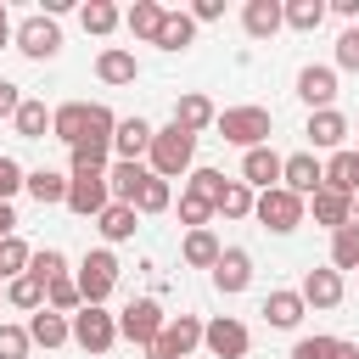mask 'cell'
I'll return each mask as SVG.
<instances>
[{"label":"cell","instance_id":"8fae6325","mask_svg":"<svg viewBox=\"0 0 359 359\" xmlns=\"http://www.w3.org/2000/svg\"><path fill=\"white\" fill-rule=\"evenodd\" d=\"M107 202H112L107 174H67V202H62V208H73L79 219H101Z\"/></svg>","mask_w":359,"mask_h":359},{"label":"cell","instance_id":"484cf974","mask_svg":"<svg viewBox=\"0 0 359 359\" xmlns=\"http://www.w3.org/2000/svg\"><path fill=\"white\" fill-rule=\"evenodd\" d=\"M163 11H168V6H157V0H135V6L123 11V28H129L135 39H146V45H151V39H157V28H163Z\"/></svg>","mask_w":359,"mask_h":359},{"label":"cell","instance_id":"e0dca14e","mask_svg":"<svg viewBox=\"0 0 359 359\" xmlns=\"http://www.w3.org/2000/svg\"><path fill=\"white\" fill-rule=\"evenodd\" d=\"M146 146H151V123H146V118H118V129H112V157H118V163H140Z\"/></svg>","mask_w":359,"mask_h":359},{"label":"cell","instance_id":"4fadbf2b","mask_svg":"<svg viewBox=\"0 0 359 359\" xmlns=\"http://www.w3.org/2000/svg\"><path fill=\"white\" fill-rule=\"evenodd\" d=\"M241 185L247 191H275L280 185V151H269V146L241 151Z\"/></svg>","mask_w":359,"mask_h":359},{"label":"cell","instance_id":"681fc988","mask_svg":"<svg viewBox=\"0 0 359 359\" xmlns=\"http://www.w3.org/2000/svg\"><path fill=\"white\" fill-rule=\"evenodd\" d=\"M224 17V0H196L191 6V22H219Z\"/></svg>","mask_w":359,"mask_h":359},{"label":"cell","instance_id":"9a60e30c","mask_svg":"<svg viewBox=\"0 0 359 359\" xmlns=\"http://www.w3.org/2000/svg\"><path fill=\"white\" fill-rule=\"evenodd\" d=\"M297 95L309 101V112H325V107L337 101V67H314V62H309V67L297 73Z\"/></svg>","mask_w":359,"mask_h":359},{"label":"cell","instance_id":"ac0fdd59","mask_svg":"<svg viewBox=\"0 0 359 359\" xmlns=\"http://www.w3.org/2000/svg\"><path fill=\"white\" fill-rule=\"evenodd\" d=\"M213 118H219V107H213L202 90H185V95L174 101V123H180L185 135H202V129H213Z\"/></svg>","mask_w":359,"mask_h":359},{"label":"cell","instance_id":"d4e9b609","mask_svg":"<svg viewBox=\"0 0 359 359\" xmlns=\"http://www.w3.org/2000/svg\"><path fill=\"white\" fill-rule=\"evenodd\" d=\"M28 342H34V348H62V342H73V337H67V314H50V309L28 314Z\"/></svg>","mask_w":359,"mask_h":359},{"label":"cell","instance_id":"1f68e13d","mask_svg":"<svg viewBox=\"0 0 359 359\" xmlns=\"http://www.w3.org/2000/svg\"><path fill=\"white\" fill-rule=\"evenodd\" d=\"M135 224H140V213H135V208H123V202H107V208H101V219H95V230H101L107 241H129V236H135Z\"/></svg>","mask_w":359,"mask_h":359},{"label":"cell","instance_id":"f5cc1de1","mask_svg":"<svg viewBox=\"0 0 359 359\" xmlns=\"http://www.w3.org/2000/svg\"><path fill=\"white\" fill-rule=\"evenodd\" d=\"M331 359H359V342H337V348H331Z\"/></svg>","mask_w":359,"mask_h":359},{"label":"cell","instance_id":"11a10c76","mask_svg":"<svg viewBox=\"0 0 359 359\" xmlns=\"http://www.w3.org/2000/svg\"><path fill=\"white\" fill-rule=\"evenodd\" d=\"M353 219H359V196H353Z\"/></svg>","mask_w":359,"mask_h":359},{"label":"cell","instance_id":"c3c4849f","mask_svg":"<svg viewBox=\"0 0 359 359\" xmlns=\"http://www.w3.org/2000/svg\"><path fill=\"white\" fill-rule=\"evenodd\" d=\"M17 107H22V90L11 79H0V118H17Z\"/></svg>","mask_w":359,"mask_h":359},{"label":"cell","instance_id":"277c9868","mask_svg":"<svg viewBox=\"0 0 359 359\" xmlns=\"http://www.w3.org/2000/svg\"><path fill=\"white\" fill-rule=\"evenodd\" d=\"M252 219H258L264 230L286 236V230H297V224H303V196H292L286 185H275V191H258V196H252Z\"/></svg>","mask_w":359,"mask_h":359},{"label":"cell","instance_id":"836d02e7","mask_svg":"<svg viewBox=\"0 0 359 359\" xmlns=\"http://www.w3.org/2000/svg\"><path fill=\"white\" fill-rule=\"evenodd\" d=\"M280 22L297 28V34H314V28L325 22V0H286V6H280Z\"/></svg>","mask_w":359,"mask_h":359},{"label":"cell","instance_id":"603a6c76","mask_svg":"<svg viewBox=\"0 0 359 359\" xmlns=\"http://www.w3.org/2000/svg\"><path fill=\"white\" fill-rule=\"evenodd\" d=\"M241 28L252 34V39H275L286 22H280V0H247L241 6Z\"/></svg>","mask_w":359,"mask_h":359},{"label":"cell","instance_id":"7dc6e473","mask_svg":"<svg viewBox=\"0 0 359 359\" xmlns=\"http://www.w3.org/2000/svg\"><path fill=\"white\" fill-rule=\"evenodd\" d=\"M331 348H337V337H297L292 359H331Z\"/></svg>","mask_w":359,"mask_h":359},{"label":"cell","instance_id":"5bb4252c","mask_svg":"<svg viewBox=\"0 0 359 359\" xmlns=\"http://www.w3.org/2000/svg\"><path fill=\"white\" fill-rule=\"evenodd\" d=\"M213 286H219L224 297H236V292L252 286V258H247V247H224V252H219V264H213Z\"/></svg>","mask_w":359,"mask_h":359},{"label":"cell","instance_id":"60d3db41","mask_svg":"<svg viewBox=\"0 0 359 359\" xmlns=\"http://www.w3.org/2000/svg\"><path fill=\"white\" fill-rule=\"evenodd\" d=\"M28 275H34V280H56V275H67V252H62V247H39V252L28 258Z\"/></svg>","mask_w":359,"mask_h":359},{"label":"cell","instance_id":"816d5d0a","mask_svg":"<svg viewBox=\"0 0 359 359\" xmlns=\"http://www.w3.org/2000/svg\"><path fill=\"white\" fill-rule=\"evenodd\" d=\"M325 11H337V17H359V0H331Z\"/></svg>","mask_w":359,"mask_h":359},{"label":"cell","instance_id":"f1b7e54d","mask_svg":"<svg viewBox=\"0 0 359 359\" xmlns=\"http://www.w3.org/2000/svg\"><path fill=\"white\" fill-rule=\"evenodd\" d=\"M219 252H224V247H219V236H213V230H185L180 258H185L191 269H213V264H219Z\"/></svg>","mask_w":359,"mask_h":359},{"label":"cell","instance_id":"ab89813d","mask_svg":"<svg viewBox=\"0 0 359 359\" xmlns=\"http://www.w3.org/2000/svg\"><path fill=\"white\" fill-rule=\"evenodd\" d=\"M213 213H224V219H247V213H252V191H247L241 180H224V191H219Z\"/></svg>","mask_w":359,"mask_h":359},{"label":"cell","instance_id":"6da1fadb","mask_svg":"<svg viewBox=\"0 0 359 359\" xmlns=\"http://www.w3.org/2000/svg\"><path fill=\"white\" fill-rule=\"evenodd\" d=\"M191 157H196V135H185L180 123H168V129H151L146 168H151L157 180H180V174L191 168Z\"/></svg>","mask_w":359,"mask_h":359},{"label":"cell","instance_id":"e575fe53","mask_svg":"<svg viewBox=\"0 0 359 359\" xmlns=\"http://www.w3.org/2000/svg\"><path fill=\"white\" fill-rule=\"evenodd\" d=\"M6 303H11V309H22V314H39V309H45V280H34V275L6 280Z\"/></svg>","mask_w":359,"mask_h":359},{"label":"cell","instance_id":"6f0895ef","mask_svg":"<svg viewBox=\"0 0 359 359\" xmlns=\"http://www.w3.org/2000/svg\"><path fill=\"white\" fill-rule=\"evenodd\" d=\"M353 129H359V123H353Z\"/></svg>","mask_w":359,"mask_h":359},{"label":"cell","instance_id":"d590c367","mask_svg":"<svg viewBox=\"0 0 359 359\" xmlns=\"http://www.w3.org/2000/svg\"><path fill=\"white\" fill-rule=\"evenodd\" d=\"M17 135L22 140H45V129H50V112H45V101H34V95H22V107H17Z\"/></svg>","mask_w":359,"mask_h":359},{"label":"cell","instance_id":"f6af8a7d","mask_svg":"<svg viewBox=\"0 0 359 359\" xmlns=\"http://www.w3.org/2000/svg\"><path fill=\"white\" fill-rule=\"evenodd\" d=\"M22 180H28V168H22L17 157H0V202H11V196L22 191Z\"/></svg>","mask_w":359,"mask_h":359},{"label":"cell","instance_id":"7a4b0ae2","mask_svg":"<svg viewBox=\"0 0 359 359\" xmlns=\"http://www.w3.org/2000/svg\"><path fill=\"white\" fill-rule=\"evenodd\" d=\"M213 129H219L230 146L252 151V146H269V135H275V118H269V107H224V112L213 118Z\"/></svg>","mask_w":359,"mask_h":359},{"label":"cell","instance_id":"db71d44e","mask_svg":"<svg viewBox=\"0 0 359 359\" xmlns=\"http://www.w3.org/2000/svg\"><path fill=\"white\" fill-rule=\"evenodd\" d=\"M0 45H11V11H6V0H0Z\"/></svg>","mask_w":359,"mask_h":359},{"label":"cell","instance_id":"2e32d148","mask_svg":"<svg viewBox=\"0 0 359 359\" xmlns=\"http://www.w3.org/2000/svg\"><path fill=\"white\" fill-rule=\"evenodd\" d=\"M348 129H353V123H348L337 107H325V112H309V129H303V135H309V146H320V151H342Z\"/></svg>","mask_w":359,"mask_h":359},{"label":"cell","instance_id":"ee69618b","mask_svg":"<svg viewBox=\"0 0 359 359\" xmlns=\"http://www.w3.org/2000/svg\"><path fill=\"white\" fill-rule=\"evenodd\" d=\"M337 67L342 73H359V28H342L337 34Z\"/></svg>","mask_w":359,"mask_h":359},{"label":"cell","instance_id":"83f0119b","mask_svg":"<svg viewBox=\"0 0 359 359\" xmlns=\"http://www.w3.org/2000/svg\"><path fill=\"white\" fill-rule=\"evenodd\" d=\"M22 191H28L39 208H50V202H67V174H56V168H34V174L22 180Z\"/></svg>","mask_w":359,"mask_h":359},{"label":"cell","instance_id":"44dd1931","mask_svg":"<svg viewBox=\"0 0 359 359\" xmlns=\"http://www.w3.org/2000/svg\"><path fill=\"white\" fill-rule=\"evenodd\" d=\"M146 180H151L146 163H112V168H107V191H112V202H123V208H135V196H140Z\"/></svg>","mask_w":359,"mask_h":359},{"label":"cell","instance_id":"7c38bea8","mask_svg":"<svg viewBox=\"0 0 359 359\" xmlns=\"http://www.w3.org/2000/svg\"><path fill=\"white\" fill-rule=\"evenodd\" d=\"M297 297H303V309H337V303L348 297V280H342V275L325 264V269H309V275H303Z\"/></svg>","mask_w":359,"mask_h":359},{"label":"cell","instance_id":"3957f363","mask_svg":"<svg viewBox=\"0 0 359 359\" xmlns=\"http://www.w3.org/2000/svg\"><path fill=\"white\" fill-rule=\"evenodd\" d=\"M73 286H79V297H84L90 309H101V303L112 297V286H118V258H112L107 247H95V252H84V264H79V275H73Z\"/></svg>","mask_w":359,"mask_h":359},{"label":"cell","instance_id":"9c48e42d","mask_svg":"<svg viewBox=\"0 0 359 359\" xmlns=\"http://www.w3.org/2000/svg\"><path fill=\"white\" fill-rule=\"evenodd\" d=\"M191 348H202V320H196V314H174V320L157 331V342L146 348V359H185Z\"/></svg>","mask_w":359,"mask_h":359},{"label":"cell","instance_id":"f546056e","mask_svg":"<svg viewBox=\"0 0 359 359\" xmlns=\"http://www.w3.org/2000/svg\"><path fill=\"white\" fill-rule=\"evenodd\" d=\"M303 314H309V309H303V297H297V292H269V297H264V320H269L275 331H292Z\"/></svg>","mask_w":359,"mask_h":359},{"label":"cell","instance_id":"b9f144b4","mask_svg":"<svg viewBox=\"0 0 359 359\" xmlns=\"http://www.w3.org/2000/svg\"><path fill=\"white\" fill-rule=\"evenodd\" d=\"M180 219H185L191 230H208V219H213V202H208V196H196V191H180Z\"/></svg>","mask_w":359,"mask_h":359},{"label":"cell","instance_id":"4dcf8cb0","mask_svg":"<svg viewBox=\"0 0 359 359\" xmlns=\"http://www.w3.org/2000/svg\"><path fill=\"white\" fill-rule=\"evenodd\" d=\"M118 22H123V11H118L112 0H90V6H79V28H84V34H95V39H107Z\"/></svg>","mask_w":359,"mask_h":359},{"label":"cell","instance_id":"d6986e66","mask_svg":"<svg viewBox=\"0 0 359 359\" xmlns=\"http://www.w3.org/2000/svg\"><path fill=\"white\" fill-rule=\"evenodd\" d=\"M95 79H101V84H135V79H140V62H135V50H123V45H107V50L95 56Z\"/></svg>","mask_w":359,"mask_h":359},{"label":"cell","instance_id":"7bdbcfd3","mask_svg":"<svg viewBox=\"0 0 359 359\" xmlns=\"http://www.w3.org/2000/svg\"><path fill=\"white\" fill-rule=\"evenodd\" d=\"M28 325H0V359H28Z\"/></svg>","mask_w":359,"mask_h":359},{"label":"cell","instance_id":"cb8c5ba5","mask_svg":"<svg viewBox=\"0 0 359 359\" xmlns=\"http://www.w3.org/2000/svg\"><path fill=\"white\" fill-rule=\"evenodd\" d=\"M325 191H342V196H359V151H331L325 163Z\"/></svg>","mask_w":359,"mask_h":359},{"label":"cell","instance_id":"bcb514c9","mask_svg":"<svg viewBox=\"0 0 359 359\" xmlns=\"http://www.w3.org/2000/svg\"><path fill=\"white\" fill-rule=\"evenodd\" d=\"M185 191H196V196H208V202H219V191H224V174H219V168H196Z\"/></svg>","mask_w":359,"mask_h":359},{"label":"cell","instance_id":"74e56055","mask_svg":"<svg viewBox=\"0 0 359 359\" xmlns=\"http://www.w3.org/2000/svg\"><path fill=\"white\" fill-rule=\"evenodd\" d=\"M28 258H34V247H28L22 236H6V241H0V280L28 275Z\"/></svg>","mask_w":359,"mask_h":359},{"label":"cell","instance_id":"ba28073f","mask_svg":"<svg viewBox=\"0 0 359 359\" xmlns=\"http://www.w3.org/2000/svg\"><path fill=\"white\" fill-rule=\"evenodd\" d=\"M202 348H208L213 359H247L252 331H247L241 320H230V314H213V320L202 325Z\"/></svg>","mask_w":359,"mask_h":359},{"label":"cell","instance_id":"8992f818","mask_svg":"<svg viewBox=\"0 0 359 359\" xmlns=\"http://www.w3.org/2000/svg\"><path fill=\"white\" fill-rule=\"evenodd\" d=\"M67 337L84 348V353H107L112 342H118V314H107V309H79V314H67Z\"/></svg>","mask_w":359,"mask_h":359},{"label":"cell","instance_id":"f907efd6","mask_svg":"<svg viewBox=\"0 0 359 359\" xmlns=\"http://www.w3.org/2000/svg\"><path fill=\"white\" fill-rule=\"evenodd\" d=\"M6 236H17V213H11V202H0V241Z\"/></svg>","mask_w":359,"mask_h":359},{"label":"cell","instance_id":"30bf717a","mask_svg":"<svg viewBox=\"0 0 359 359\" xmlns=\"http://www.w3.org/2000/svg\"><path fill=\"white\" fill-rule=\"evenodd\" d=\"M280 185L309 202V196L325 185V163H320L314 151H292V157H280Z\"/></svg>","mask_w":359,"mask_h":359},{"label":"cell","instance_id":"9f6ffc18","mask_svg":"<svg viewBox=\"0 0 359 359\" xmlns=\"http://www.w3.org/2000/svg\"><path fill=\"white\" fill-rule=\"evenodd\" d=\"M0 303H6V286H0Z\"/></svg>","mask_w":359,"mask_h":359},{"label":"cell","instance_id":"52a82bcc","mask_svg":"<svg viewBox=\"0 0 359 359\" xmlns=\"http://www.w3.org/2000/svg\"><path fill=\"white\" fill-rule=\"evenodd\" d=\"M11 39H17V50L28 56V62H50L56 50H62V28L45 17V11H34V17H22L17 28H11Z\"/></svg>","mask_w":359,"mask_h":359},{"label":"cell","instance_id":"8d00e7d4","mask_svg":"<svg viewBox=\"0 0 359 359\" xmlns=\"http://www.w3.org/2000/svg\"><path fill=\"white\" fill-rule=\"evenodd\" d=\"M45 309H50V314H79V309H84V297H79L73 275H56V280H45Z\"/></svg>","mask_w":359,"mask_h":359},{"label":"cell","instance_id":"d6a6232c","mask_svg":"<svg viewBox=\"0 0 359 359\" xmlns=\"http://www.w3.org/2000/svg\"><path fill=\"white\" fill-rule=\"evenodd\" d=\"M331 269H359V219H348L342 230H331Z\"/></svg>","mask_w":359,"mask_h":359},{"label":"cell","instance_id":"f35d334b","mask_svg":"<svg viewBox=\"0 0 359 359\" xmlns=\"http://www.w3.org/2000/svg\"><path fill=\"white\" fill-rule=\"evenodd\" d=\"M168 202H174V185L151 174V180L140 185V196H135V213H140V219H146V213H168Z\"/></svg>","mask_w":359,"mask_h":359},{"label":"cell","instance_id":"5b68a950","mask_svg":"<svg viewBox=\"0 0 359 359\" xmlns=\"http://www.w3.org/2000/svg\"><path fill=\"white\" fill-rule=\"evenodd\" d=\"M163 325H168V314H163L157 297H135V303H123V314H118V337L135 342V348H151Z\"/></svg>","mask_w":359,"mask_h":359},{"label":"cell","instance_id":"ffe728a7","mask_svg":"<svg viewBox=\"0 0 359 359\" xmlns=\"http://www.w3.org/2000/svg\"><path fill=\"white\" fill-rule=\"evenodd\" d=\"M50 135H56L62 146H79V140L90 135V101H67V107H56V112H50Z\"/></svg>","mask_w":359,"mask_h":359},{"label":"cell","instance_id":"7402d4cb","mask_svg":"<svg viewBox=\"0 0 359 359\" xmlns=\"http://www.w3.org/2000/svg\"><path fill=\"white\" fill-rule=\"evenodd\" d=\"M303 208H314V224H325V230H342L348 219H353V196H342V191H314Z\"/></svg>","mask_w":359,"mask_h":359},{"label":"cell","instance_id":"4316f807","mask_svg":"<svg viewBox=\"0 0 359 359\" xmlns=\"http://www.w3.org/2000/svg\"><path fill=\"white\" fill-rule=\"evenodd\" d=\"M196 39V22H191V11H163V28H157V50H185Z\"/></svg>","mask_w":359,"mask_h":359}]
</instances>
